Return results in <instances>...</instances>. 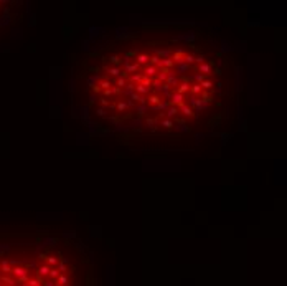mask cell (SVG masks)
<instances>
[{
    "label": "cell",
    "instance_id": "33",
    "mask_svg": "<svg viewBox=\"0 0 287 286\" xmlns=\"http://www.w3.org/2000/svg\"><path fill=\"white\" fill-rule=\"evenodd\" d=\"M195 61H197V63H200V65H202V63H205V56H203V55H198L197 58H195Z\"/></svg>",
    "mask_w": 287,
    "mask_h": 286
},
{
    "label": "cell",
    "instance_id": "7",
    "mask_svg": "<svg viewBox=\"0 0 287 286\" xmlns=\"http://www.w3.org/2000/svg\"><path fill=\"white\" fill-rule=\"evenodd\" d=\"M104 70H106L111 76H116V78H119V76L122 75V71H121L119 66H104Z\"/></svg>",
    "mask_w": 287,
    "mask_h": 286
},
{
    "label": "cell",
    "instance_id": "16",
    "mask_svg": "<svg viewBox=\"0 0 287 286\" xmlns=\"http://www.w3.org/2000/svg\"><path fill=\"white\" fill-rule=\"evenodd\" d=\"M190 91H191V94H193V96H197V94H202L203 93V89H202V86H200V84H190Z\"/></svg>",
    "mask_w": 287,
    "mask_h": 286
},
{
    "label": "cell",
    "instance_id": "21",
    "mask_svg": "<svg viewBox=\"0 0 287 286\" xmlns=\"http://www.w3.org/2000/svg\"><path fill=\"white\" fill-rule=\"evenodd\" d=\"M142 78H144V75H131L129 76V79H131L132 84H140Z\"/></svg>",
    "mask_w": 287,
    "mask_h": 286
},
{
    "label": "cell",
    "instance_id": "12",
    "mask_svg": "<svg viewBox=\"0 0 287 286\" xmlns=\"http://www.w3.org/2000/svg\"><path fill=\"white\" fill-rule=\"evenodd\" d=\"M135 60H137V65L139 66L145 65V63H149V55H147V53H140V55L135 56Z\"/></svg>",
    "mask_w": 287,
    "mask_h": 286
},
{
    "label": "cell",
    "instance_id": "11",
    "mask_svg": "<svg viewBox=\"0 0 287 286\" xmlns=\"http://www.w3.org/2000/svg\"><path fill=\"white\" fill-rule=\"evenodd\" d=\"M129 99H132L134 103H139V104H145L147 103V98L145 96H140V94H137V93H134Z\"/></svg>",
    "mask_w": 287,
    "mask_h": 286
},
{
    "label": "cell",
    "instance_id": "1",
    "mask_svg": "<svg viewBox=\"0 0 287 286\" xmlns=\"http://www.w3.org/2000/svg\"><path fill=\"white\" fill-rule=\"evenodd\" d=\"M183 99H185L183 94L173 91V93H172V96H170V104H172V106H177V108H178L180 104H183Z\"/></svg>",
    "mask_w": 287,
    "mask_h": 286
},
{
    "label": "cell",
    "instance_id": "37",
    "mask_svg": "<svg viewBox=\"0 0 287 286\" xmlns=\"http://www.w3.org/2000/svg\"><path fill=\"white\" fill-rule=\"evenodd\" d=\"M91 88H93V91H94V93H99V91H101V88H99L98 84H94V86H91Z\"/></svg>",
    "mask_w": 287,
    "mask_h": 286
},
{
    "label": "cell",
    "instance_id": "17",
    "mask_svg": "<svg viewBox=\"0 0 287 286\" xmlns=\"http://www.w3.org/2000/svg\"><path fill=\"white\" fill-rule=\"evenodd\" d=\"M160 101H162V98L157 96V94H150L149 96V106H157Z\"/></svg>",
    "mask_w": 287,
    "mask_h": 286
},
{
    "label": "cell",
    "instance_id": "31",
    "mask_svg": "<svg viewBox=\"0 0 287 286\" xmlns=\"http://www.w3.org/2000/svg\"><path fill=\"white\" fill-rule=\"evenodd\" d=\"M116 108H117V111H121V113H124V111L127 109V108H126V103H124V101L117 103V106H116Z\"/></svg>",
    "mask_w": 287,
    "mask_h": 286
},
{
    "label": "cell",
    "instance_id": "25",
    "mask_svg": "<svg viewBox=\"0 0 287 286\" xmlns=\"http://www.w3.org/2000/svg\"><path fill=\"white\" fill-rule=\"evenodd\" d=\"M145 122H147V126H150V129H152V131H155V129H157V121H155V119L147 117V119H145Z\"/></svg>",
    "mask_w": 287,
    "mask_h": 286
},
{
    "label": "cell",
    "instance_id": "20",
    "mask_svg": "<svg viewBox=\"0 0 287 286\" xmlns=\"http://www.w3.org/2000/svg\"><path fill=\"white\" fill-rule=\"evenodd\" d=\"M173 124H175V122L173 121H172V119H162V122H160V126L162 127H165V129H172V127H173Z\"/></svg>",
    "mask_w": 287,
    "mask_h": 286
},
{
    "label": "cell",
    "instance_id": "13",
    "mask_svg": "<svg viewBox=\"0 0 287 286\" xmlns=\"http://www.w3.org/2000/svg\"><path fill=\"white\" fill-rule=\"evenodd\" d=\"M188 70H190V66L186 63H180V65L175 66V73H180V75H185Z\"/></svg>",
    "mask_w": 287,
    "mask_h": 286
},
{
    "label": "cell",
    "instance_id": "15",
    "mask_svg": "<svg viewBox=\"0 0 287 286\" xmlns=\"http://www.w3.org/2000/svg\"><path fill=\"white\" fill-rule=\"evenodd\" d=\"M135 93L140 94V96H145V94L150 93V89H149V88H144L142 84H135Z\"/></svg>",
    "mask_w": 287,
    "mask_h": 286
},
{
    "label": "cell",
    "instance_id": "32",
    "mask_svg": "<svg viewBox=\"0 0 287 286\" xmlns=\"http://www.w3.org/2000/svg\"><path fill=\"white\" fill-rule=\"evenodd\" d=\"M162 84H164V83H160V81H157V79H154V81H152V86H154V88L157 89V91H160Z\"/></svg>",
    "mask_w": 287,
    "mask_h": 286
},
{
    "label": "cell",
    "instance_id": "14",
    "mask_svg": "<svg viewBox=\"0 0 287 286\" xmlns=\"http://www.w3.org/2000/svg\"><path fill=\"white\" fill-rule=\"evenodd\" d=\"M175 131L177 132H188L190 131V126H186L185 122H178V124H173Z\"/></svg>",
    "mask_w": 287,
    "mask_h": 286
},
{
    "label": "cell",
    "instance_id": "34",
    "mask_svg": "<svg viewBox=\"0 0 287 286\" xmlns=\"http://www.w3.org/2000/svg\"><path fill=\"white\" fill-rule=\"evenodd\" d=\"M124 103H126V108H134V101H132V99L127 98V101H124Z\"/></svg>",
    "mask_w": 287,
    "mask_h": 286
},
{
    "label": "cell",
    "instance_id": "5",
    "mask_svg": "<svg viewBox=\"0 0 287 286\" xmlns=\"http://www.w3.org/2000/svg\"><path fill=\"white\" fill-rule=\"evenodd\" d=\"M178 111H181V114H183V116H186V117H191V116H195L193 114V109H191L188 104H180L178 106Z\"/></svg>",
    "mask_w": 287,
    "mask_h": 286
},
{
    "label": "cell",
    "instance_id": "29",
    "mask_svg": "<svg viewBox=\"0 0 287 286\" xmlns=\"http://www.w3.org/2000/svg\"><path fill=\"white\" fill-rule=\"evenodd\" d=\"M98 83H99L98 76H89V78H88V84H89V86H94V84H98Z\"/></svg>",
    "mask_w": 287,
    "mask_h": 286
},
{
    "label": "cell",
    "instance_id": "26",
    "mask_svg": "<svg viewBox=\"0 0 287 286\" xmlns=\"http://www.w3.org/2000/svg\"><path fill=\"white\" fill-rule=\"evenodd\" d=\"M200 86H202V89L205 91V89H211V88H213V83H211L210 79H205L203 83H200Z\"/></svg>",
    "mask_w": 287,
    "mask_h": 286
},
{
    "label": "cell",
    "instance_id": "10",
    "mask_svg": "<svg viewBox=\"0 0 287 286\" xmlns=\"http://www.w3.org/2000/svg\"><path fill=\"white\" fill-rule=\"evenodd\" d=\"M177 114H178V108H177V106H172V104H170V108L165 111V117H167V119H172L173 116H177Z\"/></svg>",
    "mask_w": 287,
    "mask_h": 286
},
{
    "label": "cell",
    "instance_id": "39",
    "mask_svg": "<svg viewBox=\"0 0 287 286\" xmlns=\"http://www.w3.org/2000/svg\"><path fill=\"white\" fill-rule=\"evenodd\" d=\"M214 75H221V70H219V68H214Z\"/></svg>",
    "mask_w": 287,
    "mask_h": 286
},
{
    "label": "cell",
    "instance_id": "30",
    "mask_svg": "<svg viewBox=\"0 0 287 286\" xmlns=\"http://www.w3.org/2000/svg\"><path fill=\"white\" fill-rule=\"evenodd\" d=\"M193 78H195V81H197V84H200V83H203V81H205V76H203L202 73L193 75Z\"/></svg>",
    "mask_w": 287,
    "mask_h": 286
},
{
    "label": "cell",
    "instance_id": "28",
    "mask_svg": "<svg viewBox=\"0 0 287 286\" xmlns=\"http://www.w3.org/2000/svg\"><path fill=\"white\" fill-rule=\"evenodd\" d=\"M188 103H190V108L193 109L195 106H197V103H198V96H193V94H191V96L188 98Z\"/></svg>",
    "mask_w": 287,
    "mask_h": 286
},
{
    "label": "cell",
    "instance_id": "6",
    "mask_svg": "<svg viewBox=\"0 0 287 286\" xmlns=\"http://www.w3.org/2000/svg\"><path fill=\"white\" fill-rule=\"evenodd\" d=\"M173 61H172L170 58H164V60H160L159 61V65H157V68H165V70H172L173 68Z\"/></svg>",
    "mask_w": 287,
    "mask_h": 286
},
{
    "label": "cell",
    "instance_id": "18",
    "mask_svg": "<svg viewBox=\"0 0 287 286\" xmlns=\"http://www.w3.org/2000/svg\"><path fill=\"white\" fill-rule=\"evenodd\" d=\"M147 111H149V104H139L137 109H135V113L139 114V116H144Z\"/></svg>",
    "mask_w": 287,
    "mask_h": 286
},
{
    "label": "cell",
    "instance_id": "23",
    "mask_svg": "<svg viewBox=\"0 0 287 286\" xmlns=\"http://www.w3.org/2000/svg\"><path fill=\"white\" fill-rule=\"evenodd\" d=\"M116 84H117V88H119V89H122V88L127 84V79L124 78V76H119V78H117V81H116Z\"/></svg>",
    "mask_w": 287,
    "mask_h": 286
},
{
    "label": "cell",
    "instance_id": "27",
    "mask_svg": "<svg viewBox=\"0 0 287 286\" xmlns=\"http://www.w3.org/2000/svg\"><path fill=\"white\" fill-rule=\"evenodd\" d=\"M183 63H186L188 66L193 65V63H195V56H193V55H185V56H183Z\"/></svg>",
    "mask_w": 287,
    "mask_h": 286
},
{
    "label": "cell",
    "instance_id": "3",
    "mask_svg": "<svg viewBox=\"0 0 287 286\" xmlns=\"http://www.w3.org/2000/svg\"><path fill=\"white\" fill-rule=\"evenodd\" d=\"M157 71H159V68L157 66H152V65H149L145 70H144V76H147V78H155L157 76Z\"/></svg>",
    "mask_w": 287,
    "mask_h": 286
},
{
    "label": "cell",
    "instance_id": "2",
    "mask_svg": "<svg viewBox=\"0 0 287 286\" xmlns=\"http://www.w3.org/2000/svg\"><path fill=\"white\" fill-rule=\"evenodd\" d=\"M121 93L124 94V96H127V98H131L134 93H135V84H132V83H127L126 86H124L121 89Z\"/></svg>",
    "mask_w": 287,
    "mask_h": 286
},
{
    "label": "cell",
    "instance_id": "35",
    "mask_svg": "<svg viewBox=\"0 0 287 286\" xmlns=\"http://www.w3.org/2000/svg\"><path fill=\"white\" fill-rule=\"evenodd\" d=\"M101 103H102V106H104V108H109V101H107L106 98H102V99H101Z\"/></svg>",
    "mask_w": 287,
    "mask_h": 286
},
{
    "label": "cell",
    "instance_id": "4",
    "mask_svg": "<svg viewBox=\"0 0 287 286\" xmlns=\"http://www.w3.org/2000/svg\"><path fill=\"white\" fill-rule=\"evenodd\" d=\"M183 56H185V53L181 50H177L173 55H172V61H173V65H180V63H183Z\"/></svg>",
    "mask_w": 287,
    "mask_h": 286
},
{
    "label": "cell",
    "instance_id": "8",
    "mask_svg": "<svg viewBox=\"0 0 287 286\" xmlns=\"http://www.w3.org/2000/svg\"><path fill=\"white\" fill-rule=\"evenodd\" d=\"M139 68H140V66H139L137 63H131V65L124 66V73H126V75H129V73H137Z\"/></svg>",
    "mask_w": 287,
    "mask_h": 286
},
{
    "label": "cell",
    "instance_id": "36",
    "mask_svg": "<svg viewBox=\"0 0 287 286\" xmlns=\"http://www.w3.org/2000/svg\"><path fill=\"white\" fill-rule=\"evenodd\" d=\"M96 113H98L99 116H104V114H106V111H104V108H99V109H98V111H96Z\"/></svg>",
    "mask_w": 287,
    "mask_h": 286
},
{
    "label": "cell",
    "instance_id": "38",
    "mask_svg": "<svg viewBox=\"0 0 287 286\" xmlns=\"http://www.w3.org/2000/svg\"><path fill=\"white\" fill-rule=\"evenodd\" d=\"M89 101H91V103H96V101H98V98H96V94H93V96L89 98Z\"/></svg>",
    "mask_w": 287,
    "mask_h": 286
},
{
    "label": "cell",
    "instance_id": "19",
    "mask_svg": "<svg viewBox=\"0 0 287 286\" xmlns=\"http://www.w3.org/2000/svg\"><path fill=\"white\" fill-rule=\"evenodd\" d=\"M98 86L106 91V89H109V88L112 86V83H111V79H102V81H99V83H98Z\"/></svg>",
    "mask_w": 287,
    "mask_h": 286
},
{
    "label": "cell",
    "instance_id": "24",
    "mask_svg": "<svg viewBox=\"0 0 287 286\" xmlns=\"http://www.w3.org/2000/svg\"><path fill=\"white\" fill-rule=\"evenodd\" d=\"M140 84H142V86L144 88H152V79L150 78H147V76H144V78H142V81H140Z\"/></svg>",
    "mask_w": 287,
    "mask_h": 286
},
{
    "label": "cell",
    "instance_id": "22",
    "mask_svg": "<svg viewBox=\"0 0 287 286\" xmlns=\"http://www.w3.org/2000/svg\"><path fill=\"white\" fill-rule=\"evenodd\" d=\"M109 61H111L114 66H119V65L122 63V58H121V56H116V55H114V56H109Z\"/></svg>",
    "mask_w": 287,
    "mask_h": 286
},
{
    "label": "cell",
    "instance_id": "9",
    "mask_svg": "<svg viewBox=\"0 0 287 286\" xmlns=\"http://www.w3.org/2000/svg\"><path fill=\"white\" fill-rule=\"evenodd\" d=\"M211 68H213V63H202L200 65V73L205 76V75L211 73Z\"/></svg>",
    "mask_w": 287,
    "mask_h": 286
}]
</instances>
